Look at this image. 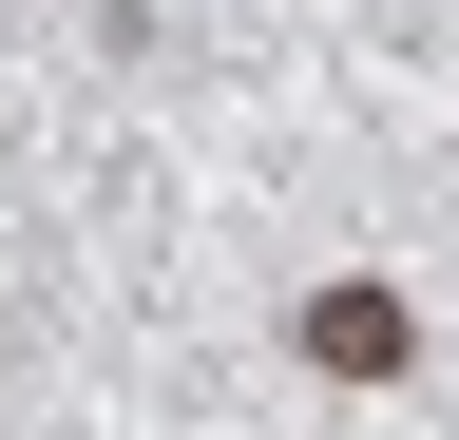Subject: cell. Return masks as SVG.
<instances>
[{"mask_svg":"<svg viewBox=\"0 0 459 440\" xmlns=\"http://www.w3.org/2000/svg\"><path fill=\"white\" fill-rule=\"evenodd\" d=\"M307 345H325L344 383H383V364H402V288H325V306H307Z\"/></svg>","mask_w":459,"mask_h":440,"instance_id":"1","label":"cell"}]
</instances>
